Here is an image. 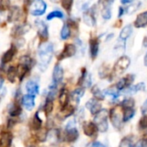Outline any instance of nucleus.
Returning a JSON list of instances; mask_svg holds the SVG:
<instances>
[{"label": "nucleus", "instance_id": "obj_43", "mask_svg": "<svg viewBox=\"0 0 147 147\" xmlns=\"http://www.w3.org/2000/svg\"><path fill=\"white\" fill-rule=\"evenodd\" d=\"M139 127H140V129H146L147 128V116H144L140 119Z\"/></svg>", "mask_w": 147, "mask_h": 147}, {"label": "nucleus", "instance_id": "obj_47", "mask_svg": "<svg viewBox=\"0 0 147 147\" xmlns=\"http://www.w3.org/2000/svg\"><path fill=\"white\" fill-rule=\"evenodd\" d=\"M4 83H5V79L1 75H0V90L2 89V88L4 86Z\"/></svg>", "mask_w": 147, "mask_h": 147}, {"label": "nucleus", "instance_id": "obj_26", "mask_svg": "<svg viewBox=\"0 0 147 147\" xmlns=\"http://www.w3.org/2000/svg\"><path fill=\"white\" fill-rule=\"evenodd\" d=\"M21 15V10L18 7H12L10 10L9 12V16H8V19L10 22H13V21H17L19 19Z\"/></svg>", "mask_w": 147, "mask_h": 147}, {"label": "nucleus", "instance_id": "obj_12", "mask_svg": "<svg viewBox=\"0 0 147 147\" xmlns=\"http://www.w3.org/2000/svg\"><path fill=\"white\" fill-rule=\"evenodd\" d=\"M25 89L27 91V94H30V95H33V96H36L39 94L40 92V87H39V84L33 81V80H30L27 82L26 85H25Z\"/></svg>", "mask_w": 147, "mask_h": 147}, {"label": "nucleus", "instance_id": "obj_50", "mask_svg": "<svg viewBox=\"0 0 147 147\" xmlns=\"http://www.w3.org/2000/svg\"><path fill=\"white\" fill-rule=\"evenodd\" d=\"M143 45L144 47H147V36H145L143 40Z\"/></svg>", "mask_w": 147, "mask_h": 147}, {"label": "nucleus", "instance_id": "obj_11", "mask_svg": "<svg viewBox=\"0 0 147 147\" xmlns=\"http://www.w3.org/2000/svg\"><path fill=\"white\" fill-rule=\"evenodd\" d=\"M85 94V88L81 87V88H78L76 89H75L74 91H72L69 94V101H73V102H75L76 105H78L82 97Z\"/></svg>", "mask_w": 147, "mask_h": 147}, {"label": "nucleus", "instance_id": "obj_24", "mask_svg": "<svg viewBox=\"0 0 147 147\" xmlns=\"http://www.w3.org/2000/svg\"><path fill=\"white\" fill-rule=\"evenodd\" d=\"M83 20L84 23L90 27H93L95 25L96 21H95V18L94 16V12L92 11H85L84 16H83Z\"/></svg>", "mask_w": 147, "mask_h": 147}, {"label": "nucleus", "instance_id": "obj_20", "mask_svg": "<svg viewBox=\"0 0 147 147\" xmlns=\"http://www.w3.org/2000/svg\"><path fill=\"white\" fill-rule=\"evenodd\" d=\"M69 94H70L68 93V91L65 88L61 89V91L59 93L58 100H59V103H60L61 107L67 106L69 103V99H70L69 98Z\"/></svg>", "mask_w": 147, "mask_h": 147}, {"label": "nucleus", "instance_id": "obj_48", "mask_svg": "<svg viewBox=\"0 0 147 147\" xmlns=\"http://www.w3.org/2000/svg\"><path fill=\"white\" fill-rule=\"evenodd\" d=\"M133 1V0H120V2L122 5H127V4H130Z\"/></svg>", "mask_w": 147, "mask_h": 147}, {"label": "nucleus", "instance_id": "obj_38", "mask_svg": "<svg viewBox=\"0 0 147 147\" xmlns=\"http://www.w3.org/2000/svg\"><path fill=\"white\" fill-rule=\"evenodd\" d=\"M102 18L106 20H108L112 17V12H111V8L110 6H104L102 11H101Z\"/></svg>", "mask_w": 147, "mask_h": 147}, {"label": "nucleus", "instance_id": "obj_10", "mask_svg": "<svg viewBox=\"0 0 147 147\" xmlns=\"http://www.w3.org/2000/svg\"><path fill=\"white\" fill-rule=\"evenodd\" d=\"M86 107L90 111L91 114L95 115L101 110V104L100 103V100L93 98L86 103Z\"/></svg>", "mask_w": 147, "mask_h": 147}, {"label": "nucleus", "instance_id": "obj_30", "mask_svg": "<svg viewBox=\"0 0 147 147\" xmlns=\"http://www.w3.org/2000/svg\"><path fill=\"white\" fill-rule=\"evenodd\" d=\"M135 110L133 108H123V117L122 121L127 122L131 119L135 115Z\"/></svg>", "mask_w": 147, "mask_h": 147}, {"label": "nucleus", "instance_id": "obj_36", "mask_svg": "<svg viewBox=\"0 0 147 147\" xmlns=\"http://www.w3.org/2000/svg\"><path fill=\"white\" fill-rule=\"evenodd\" d=\"M63 17H64V15H63V13H62L61 11H54L50 12V13L48 15L47 20L50 21V20H52V19H54V18L62 19Z\"/></svg>", "mask_w": 147, "mask_h": 147}, {"label": "nucleus", "instance_id": "obj_52", "mask_svg": "<svg viewBox=\"0 0 147 147\" xmlns=\"http://www.w3.org/2000/svg\"><path fill=\"white\" fill-rule=\"evenodd\" d=\"M0 101H1V98H0Z\"/></svg>", "mask_w": 147, "mask_h": 147}, {"label": "nucleus", "instance_id": "obj_1", "mask_svg": "<svg viewBox=\"0 0 147 147\" xmlns=\"http://www.w3.org/2000/svg\"><path fill=\"white\" fill-rule=\"evenodd\" d=\"M54 55V45L49 42H43L38 48V67L41 71H45L50 63Z\"/></svg>", "mask_w": 147, "mask_h": 147}, {"label": "nucleus", "instance_id": "obj_15", "mask_svg": "<svg viewBox=\"0 0 147 147\" xmlns=\"http://www.w3.org/2000/svg\"><path fill=\"white\" fill-rule=\"evenodd\" d=\"M36 24L37 26V31H38V36L39 37L46 41L49 38V30H48V26L42 21H36Z\"/></svg>", "mask_w": 147, "mask_h": 147}, {"label": "nucleus", "instance_id": "obj_28", "mask_svg": "<svg viewBox=\"0 0 147 147\" xmlns=\"http://www.w3.org/2000/svg\"><path fill=\"white\" fill-rule=\"evenodd\" d=\"M135 141L133 136L125 137L119 144V147H135Z\"/></svg>", "mask_w": 147, "mask_h": 147}, {"label": "nucleus", "instance_id": "obj_49", "mask_svg": "<svg viewBox=\"0 0 147 147\" xmlns=\"http://www.w3.org/2000/svg\"><path fill=\"white\" fill-rule=\"evenodd\" d=\"M119 18H120L124 13H125V9L124 8H122V7H119Z\"/></svg>", "mask_w": 147, "mask_h": 147}, {"label": "nucleus", "instance_id": "obj_42", "mask_svg": "<svg viewBox=\"0 0 147 147\" xmlns=\"http://www.w3.org/2000/svg\"><path fill=\"white\" fill-rule=\"evenodd\" d=\"M10 5V0H0V9L6 10L9 8Z\"/></svg>", "mask_w": 147, "mask_h": 147}, {"label": "nucleus", "instance_id": "obj_2", "mask_svg": "<svg viewBox=\"0 0 147 147\" xmlns=\"http://www.w3.org/2000/svg\"><path fill=\"white\" fill-rule=\"evenodd\" d=\"M79 138V131L76 126V121L70 120L65 126L63 133H61V138L67 143L76 142Z\"/></svg>", "mask_w": 147, "mask_h": 147}, {"label": "nucleus", "instance_id": "obj_3", "mask_svg": "<svg viewBox=\"0 0 147 147\" xmlns=\"http://www.w3.org/2000/svg\"><path fill=\"white\" fill-rule=\"evenodd\" d=\"M108 114L109 113L107 110L101 109L97 114L94 115V123L96 125L98 131L100 132H106L108 130V121H107Z\"/></svg>", "mask_w": 147, "mask_h": 147}, {"label": "nucleus", "instance_id": "obj_8", "mask_svg": "<svg viewBox=\"0 0 147 147\" xmlns=\"http://www.w3.org/2000/svg\"><path fill=\"white\" fill-rule=\"evenodd\" d=\"M134 81V76L133 75H128L125 77L120 79L117 84H116V89L118 91H121L124 89H127L128 88H130L132 84Z\"/></svg>", "mask_w": 147, "mask_h": 147}, {"label": "nucleus", "instance_id": "obj_18", "mask_svg": "<svg viewBox=\"0 0 147 147\" xmlns=\"http://www.w3.org/2000/svg\"><path fill=\"white\" fill-rule=\"evenodd\" d=\"M99 48H100V43L97 38H92L89 41V52H90V56L93 59H95L98 55L99 53Z\"/></svg>", "mask_w": 147, "mask_h": 147}, {"label": "nucleus", "instance_id": "obj_27", "mask_svg": "<svg viewBox=\"0 0 147 147\" xmlns=\"http://www.w3.org/2000/svg\"><path fill=\"white\" fill-rule=\"evenodd\" d=\"M7 79L10 82H15L16 78L18 77V71H17V67L14 66H10L7 69Z\"/></svg>", "mask_w": 147, "mask_h": 147}, {"label": "nucleus", "instance_id": "obj_40", "mask_svg": "<svg viewBox=\"0 0 147 147\" xmlns=\"http://www.w3.org/2000/svg\"><path fill=\"white\" fill-rule=\"evenodd\" d=\"M89 3H90V0H79L78 6L82 11H86L88 8L89 7Z\"/></svg>", "mask_w": 147, "mask_h": 147}, {"label": "nucleus", "instance_id": "obj_22", "mask_svg": "<svg viewBox=\"0 0 147 147\" xmlns=\"http://www.w3.org/2000/svg\"><path fill=\"white\" fill-rule=\"evenodd\" d=\"M17 71H18V77L19 79V82H23L25 76L28 75V73L30 71V68L25 65L23 64H18L17 67Z\"/></svg>", "mask_w": 147, "mask_h": 147}, {"label": "nucleus", "instance_id": "obj_46", "mask_svg": "<svg viewBox=\"0 0 147 147\" xmlns=\"http://www.w3.org/2000/svg\"><path fill=\"white\" fill-rule=\"evenodd\" d=\"M141 111H142V113L143 114H146L147 113V100L144 101V103L143 104L142 107H141Z\"/></svg>", "mask_w": 147, "mask_h": 147}, {"label": "nucleus", "instance_id": "obj_45", "mask_svg": "<svg viewBox=\"0 0 147 147\" xmlns=\"http://www.w3.org/2000/svg\"><path fill=\"white\" fill-rule=\"evenodd\" d=\"M146 146H147V138H143L137 144H135V147H146Z\"/></svg>", "mask_w": 147, "mask_h": 147}, {"label": "nucleus", "instance_id": "obj_33", "mask_svg": "<svg viewBox=\"0 0 147 147\" xmlns=\"http://www.w3.org/2000/svg\"><path fill=\"white\" fill-rule=\"evenodd\" d=\"M53 108H54V100L46 98L44 105H43V111H44V113L46 114H49L53 111Z\"/></svg>", "mask_w": 147, "mask_h": 147}, {"label": "nucleus", "instance_id": "obj_32", "mask_svg": "<svg viewBox=\"0 0 147 147\" xmlns=\"http://www.w3.org/2000/svg\"><path fill=\"white\" fill-rule=\"evenodd\" d=\"M20 64H23V65H25L27 67H29L30 69L31 67H33L34 65V60L29 56V55H23L21 58H20V61H19Z\"/></svg>", "mask_w": 147, "mask_h": 147}, {"label": "nucleus", "instance_id": "obj_35", "mask_svg": "<svg viewBox=\"0 0 147 147\" xmlns=\"http://www.w3.org/2000/svg\"><path fill=\"white\" fill-rule=\"evenodd\" d=\"M134 105H135V100L132 98H126L120 103L122 108H133Z\"/></svg>", "mask_w": 147, "mask_h": 147}, {"label": "nucleus", "instance_id": "obj_23", "mask_svg": "<svg viewBox=\"0 0 147 147\" xmlns=\"http://www.w3.org/2000/svg\"><path fill=\"white\" fill-rule=\"evenodd\" d=\"M31 127L33 128V130L35 131H39L40 129L42 128V119H41L40 115H39V112H36L32 119L31 121Z\"/></svg>", "mask_w": 147, "mask_h": 147}, {"label": "nucleus", "instance_id": "obj_16", "mask_svg": "<svg viewBox=\"0 0 147 147\" xmlns=\"http://www.w3.org/2000/svg\"><path fill=\"white\" fill-rule=\"evenodd\" d=\"M17 53V47L15 45H12L2 56L1 58V62L2 65H5L9 62H11L13 59V57L15 56Z\"/></svg>", "mask_w": 147, "mask_h": 147}, {"label": "nucleus", "instance_id": "obj_37", "mask_svg": "<svg viewBox=\"0 0 147 147\" xmlns=\"http://www.w3.org/2000/svg\"><path fill=\"white\" fill-rule=\"evenodd\" d=\"M104 94L106 95H109V96H111L113 100H115V99H118V97L119 96V91H118L116 88L115 89H112V88H108V89H107V90H105L104 92Z\"/></svg>", "mask_w": 147, "mask_h": 147}, {"label": "nucleus", "instance_id": "obj_5", "mask_svg": "<svg viewBox=\"0 0 147 147\" xmlns=\"http://www.w3.org/2000/svg\"><path fill=\"white\" fill-rule=\"evenodd\" d=\"M130 64H131V60L128 56L126 55L120 56L116 61V63L114 64L113 70L117 75H120V74H122L128 68Z\"/></svg>", "mask_w": 147, "mask_h": 147}, {"label": "nucleus", "instance_id": "obj_41", "mask_svg": "<svg viewBox=\"0 0 147 147\" xmlns=\"http://www.w3.org/2000/svg\"><path fill=\"white\" fill-rule=\"evenodd\" d=\"M139 5H140V3H139V2H138L137 5H136V4L130 5L127 7V9H126V12H127L128 14H131V13H133L134 11H136L138 10V8L139 7Z\"/></svg>", "mask_w": 147, "mask_h": 147}, {"label": "nucleus", "instance_id": "obj_21", "mask_svg": "<svg viewBox=\"0 0 147 147\" xmlns=\"http://www.w3.org/2000/svg\"><path fill=\"white\" fill-rule=\"evenodd\" d=\"M23 113V109H22V106L19 103H14L12 104L10 108H9V115L11 118H18Z\"/></svg>", "mask_w": 147, "mask_h": 147}, {"label": "nucleus", "instance_id": "obj_14", "mask_svg": "<svg viewBox=\"0 0 147 147\" xmlns=\"http://www.w3.org/2000/svg\"><path fill=\"white\" fill-rule=\"evenodd\" d=\"M109 117L111 119V122L113 124V125L114 126V128L119 129L121 127V124H122V118L121 116L116 112L115 108H113L110 110L109 112Z\"/></svg>", "mask_w": 147, "mask_h": 147}, {"label": "nucleus", "instance_id": "obj_39", "mask_svg": "<svg viewBox=\"0 0 147 147\" xmlns=\"http://www.w3.org/2000/svg\"><path fill=\"white\" fill-rule=\"evenodd\" d=\"M74 0H61V6L64 10H66L67 12L71 11L72 5Z\"/></svg>", "mask_w": 147, "mask_h": 147}, {"label": "nucleus", "instance_id": "obj_6", "mask_svg": "<svg viewBox=\"0 0 147 147\" xmlns=\"http://www.w3.org/2000/svg\"><path fill=\"white\" fill-rule=\"evenodd\" d=\"M63 77H64L63 67L59 63L55 64L53 69V73H52V83L51 84L57 87L59 84L62 82Z\"/></svg>", "mask_w": 147, "mask_h": 147}, {"label": "nucleus", "instance_id": "obj_25", "mask_svg": "<svg viewBox=\"0 0 147 147\" xmlns=\"http://www.w3.org/2000/svg\"><path fill=\"white\" fill-rule=\"evenodd\" d=\"M145 89V84L144 82H140V83H138L136 85H133V86H131L130 88H128L126 89V92L125 94H134L139 91H144Z\"/></svg>", "mask_w": 147, "mask_h": 147}, {"label": "nucleus", "instance_id": "obj_13", "mask_svg": "<svg viewBox=\"0 0 147 147\" xmlns=\"http://www.w3.org/2000/svg\"><path fill=\"white\" fill-rule=\"evenodd\" d=\"M13 136L9 131L0 132V147H11Z\"/></svg>", "mask_w": 147, "mask_h": 147}, {"label": "nucleus", "instance_id": "obj_34", "mask_svg": "<svg viewBox=\"0 0 147 147\" xmlns=\"http://www.w3.org/2000/svg\"><path fill=\"white\" fill-rule=\"evenodd\" d=\"M70 28L68 26V24H64L61 28V38L62 40H67L69 36H70Z\"/></svg>", "mask_w": 147, "mask_h": 147}, {"label": "nucleus", "instance_id": "obj_44", "mask_svg": "<svg viewBox=\"0 0 147 147\" xmlns=\"http://www.w3.org/2000/svg\"><path fill=\"white\" fill-rule=\"evenodd\" d=\"M87 147H106V146H105L102 143H100V142H99V141H94V142H93V143L88 144Z\"/></svg>", "mask_w": 147, "mask_h": 147}, {"label": "nucleus", "instance_id": "obj_7", "mask_svg": "<svg viewBox=\"0 0 147 147\" xmlns=\"http://www.w3.org/2000/svg\"><path fill=\"white\" fill-rule=\"evenodd\" d=\"M77 52V48L75 44L73 43H67L65 44L61 53L59 55L58 59L59 60H63L66 58H69L74 56Z\"/></svg>", "mask_w": 147, "mask_h": 147}, {"label": "nucleus", "instance_id": "obj_4", "mask_svg": "<svg viewBox=\"0 0 147 147\" xmlns=\"http://www.w3.org/2000/svg\"><path fill=\"white\" fill-rule=\"evenodd\" d=\"M47 5L43 0H33L30 5V13L32 16L39 17L45 13Z\"/></svg>", "mask_w": 147, "mask_h": 147}, {"label": "nucleus", "instance_id": "obj_19", "mask_svg": "<svg viewBox=\"0 0 147 147\" xmlns=\"http://www.w3.org/2000/svg\"><path fill=\"white\" fill-rule=\"evenodd\" d=\"M134 26L138 29L147 26V11H144L138 15L134 22Z\"/></svg>", "mask_w": 147, "mask_h": 147}, {"label": "nucleus", "instance_id": "obj_9", "mask_svg": "<svg viewBox=\"0 0 147 147\" xmlns=\"http://www.w3.org/2000/svg\"><path fill=\"white\" fill-rule=\"evenodd\" d=\"M83 132L88 137H94L99 131L96 126V125L92 121H86L83 123L82 125Z\"/></svg>", "mask_w": 147, "mask_h": 147}, {"label": "nucleus", "instance_id": "obj_31", "mask_svg": "<svg viewBox=\"0 0 147 147\" xmlns=\"http://www.w3.org/2000/svg\"><path fill=\"white\" fill-rule=\"evenodd\" d=\"M91 92H92V94H93L94 99H96V100H102L105 99V94H104V93L100 89V88H99L97 85H94V86L92 88Z\"/></svg>", "mask_w": 147, "mask_h": 147}, {"label": "nucleus", "instance_id": "obj_51", "mask_svg": "<svg viewBox=\"0 0 147 147\" xmlns=\"http://www.w3.org/2000/svg\"><path fill=\"white\" fill-rule=\"evenodd\" d=\"M144 66H146V67H147V53H146V54H145V55H144Z\"/></svg>", "mask_w": 147, "mask_h": 147}, {"label": "nucleus", "instance_id": "obj_29", "mask_svg": "<svg viewBox=\"0 0 147 147\" xmlns=\"http://www.w3.org/2000/svg\"><path fill=\"white\" fill-rule=\"evenodd\" d=\"M132 33V27L129 24L125 26L122 30L119 33V39L122 41H125L128 37H130V36Z\"/></svg>", "mask_w": 147, "mask_h": 147}, {"label": "nucleus", "instance_id": "obj_17", "mask_svg": "<svg viewBox=\"0 0 147 147\" xmlns=\"http://www.w3.org/2000/svg\"><path fill=\"white\" fill-rule=\"evenodd\" d=\"M35 97L36 96H33V95H30V94H28L23 96L22 104H23L24 107L27 111H31L35 107V105H36Z\"/></svg>", "mask_w": 147, "mask_h": 147}]
</instances>
